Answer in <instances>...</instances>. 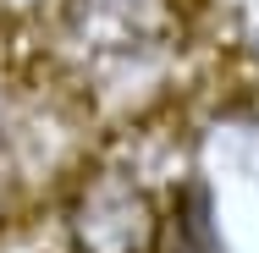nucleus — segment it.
I'll list each match as a JSON object with an SVG mask.
<instances>
[{
    "mask_svg": "<svg viewBox=\"0 0 259 253\" xmlns=\"http://www.w3.org/2000/svg\"><path fill=\"white\" fill-rule=\"evenodd\" d=\"M72 253H155L160 209L127 176H94L66 209Z\"/></svg>",
    "mask_w": 259,
    "mask_h": 253,
    "instance_id": "1",
    "label": "nucleus"
},
{
    "mask_svg": "<svg viewBox=\"0 0 259 253\" xmlns=\"http://www.w3.org/2000/svg\"><path fill=\"white\" fill-rule=\"evenodd\" d=\"M248 44H254V50H259V17H254V28H248Z\"/></svg>",
    "mask_w": 259,
    "mask_h": 253,
    "instance_id": "2",
    "label": "nucleus"
}]
</instances>
